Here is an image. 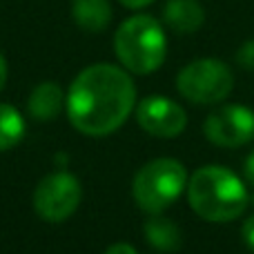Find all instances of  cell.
Segmentation results:
<instances>
[{"instance_id": "3", "label": "cell", "mask_w": 254, "mask_h": 254, "mask_svg": "<svg viewBox=\"0 0 254 254\" xmlns=\"http://www.w3.org/2000/svg\"><path fill=\"white\" fill-rule=\"evenodd\" d=\"M114 52L121 65L131 74H152L167 56L165 29L156 18L136 13L116 29Z\"/></svg>"}, {"instance_id": "18", "label": "cell", "mask_w": 254, "mask_h": 254, "mask_svg": "<svg viewBox=\"0 0 254 254\" xmlns=\"http://www.w3.org/2000/svg\"><path fill=\"white\" fill-rule=\"evenodd\" d=\"M119 2L127 9H143V7H147V4H152L154 0H119Z\"/></svg>"}, {"instance_id": "11", "label": "cell", "mask_w": 254, "mask_h": 254, "mask_svg": "<svg viewBox=\"0 0 254 254\" xmlns=\"http://www.w3.org/2000/svg\"><path fill=\"white\" fill-rule=\"evenodd\" d=\"M71 16L80 29L98 34L112 22V4L110 0H74Z\"/></svg>"}, {"instance_id": "16", "label": "cell", "mask_w": 254, "mask_h": 254, "mask_svg": "<svg viewBox=\"0 0 254 254\" xmlns=\"http://www.w3.org/2000/svg\"><path fill=\"white\" fill-rule=\"evenodd\" d=\"M243 179H246V183L254 188V149L250 154H248V158L243 161Z\"/></svg>"}, {"instance_id": "19", "label": "cell", "mask_w": 254, "mask_h": 254, "mask_svg": "<svg viewBox=\"0 0 254 254\" xmlns=\"http://www.w3.org/2000/svg\"><path fill=\"white\" fill-rule=\"evenodd\" d=\"M4 80H7V61H4V56L0 54V89L4 87Z\"/></svg>"}, {"instance_id": "17", "label": "cell", "mask_w": 254, "mask_h": 254, "mask_svg": "<svg viewBox=\"0 0 254 254\" xmlns=\"http://www.w3.org/2000/svg\"><path fill=\"white\" fill-rule=\"evenodd\" d=\"M105 254H138L134 250V246H129V243H114V246H110L105 250Z\"/></svg>"}, {"instance_id": "15", "label": "cell", "mask_w": 254, "mask_h": 254, "mask_svg": "<svg viewBox=\"0 0 254 254\" xmlns=\"http://www.w3.org/2000/svg\"><path fill=\"white\" fill-rule=\"evenodd\" d=\"M241 237H243V241H246V246L254 252V216H250V219H248L246 223H243V228H241Z\"/></svg>"}, {"instance_id": "14", "label": "cell", "mask_w": 254, "mask_h": 254, "mask_svg": "<svg viewBox=\"0 0 254 254\" xmlns=\"http://www.w3.org/2000/svg\"><path fill=\"white\" fill-rule=\"evenodd\" d=\"M234 58H237L239 67H243V69H248V71H254V38L246 40V43L237 49V56Z\"/></svg>"}, {"instance_id": "9", "label": "cell", "mask_w": 254, "mask_h": 254, "mask_svg": "<svg viewBox=\"0 0 254 254\" xmlns=\"http://www.w3.org/2000/svg\"><path fill=\"white\" fill-rule=\"evenodd\" d=\"M163 22L176 34H194L205 22V9L198 0H167L163 4Z\"/></svg>"}, {"instance_id": "6", "label": "cell", "mask_w": 254, "mask_h": 254, "mask_svg": "<svg viewBox=\"0 0 254 254\" xmlns=\"http://www.w3.org/2000/svg\"><path fill=\"white\" fill-rule=\"evenodd\" d=\"M83 188L69 172L47 174L34 190V210L49 223H63L80 205Z\"/></svg>"}, {"instance_id": "2", "label": "cell", "mask_w": 254, "mask_h": 254, "mask_svg": "<svg viewBox=\"0 0 254 254\" xmlns=\"http://www.w3.org/2000/svg\"><path fill=\"white\" fill-rule=\"evenodd\" d=\"M188 203L210 223H230L246 212L250 203L246 181L230 167L203 165L188 179Z\"/></svg>"}, {"instance_id": "5", "label": "cell", "mask_w": 254, "mask_h": 254, "mask_svg": "<svg viewBox=\"0 0 254 254\" xmlns=\"http://www.w3.org/2000/svg\"><path fill=\"white\" fill-rule=\"evenodd\" d=\"M176 89L194 105H216L232 94L234 74L219 58H196L179 71Z\"/></svg>"}, {"instance_id": "7", "label": "cell", "mask_w": 254, "mask_h": 254, "mask_svg": "<svg viewBox=\"0 0 254 254\" xmlns=\"http://www.w3.org/2000/svg\"><path fill=\"white\" fill-rule=\"evenodd\" d=\"M203 134L216 147L234 149L254 140V110L246 105H221L210 112L203 123Z\"/></svg>"}, {"instance_id": "8", "label": "cell", "mask_w": 254, "mask_h": 254, "mask_svg": "<svg viewBox=\"0 0 254 254\" xmlns=\"http://www.w3.org/2000/svg\"><path fill=\"white\" fill-rule=\"evenodd\" d=\"M136 121L147 134L158 138H176L188 127L185 110L167 96H147L136 107Z\"/></svg>"}, {"instance_id": "10", "label": "cell", "mask_w": 254, "mask_h": 254, "mask_svg": "<svg viewBox=\"0 0 254 254\" xmlns=\"http://www.w3.org/2000/svg\"><path fill=\"white\" fill-rule=\"evenodd\" d=\"M65 101H67V96L63 94V89L56 83L47 80V83H40L31 92L27 110H29V114L36 121H54L63 112Z\"/></svg>"}, {"instance_id": "4", "label": "cell", "mask_w": 254, "mask_h": 254, "mask_svg": "<svg viewBox=\"0 0 254 254\" xmlns=\"http://www.w3.org/2000/svg\"><path fill=\"white\" fill-rule=\"evenodd\" d=\"M188 188V170L176 158H154L134 176L131 196L147 214H161Z\"/></svg>"}, {"instance_id": "1", "label": "cell", "mask_w": 254, "mask_h": 254, "mask_svg": "<svg viewBox=\"0 0 254 254\" xmlns=\"http://www.w3.org/2000/svg\"><path fill=\"white\" fill-rule=\"evenodd\" d=\"M65 105L71 125L80 134L107 136L119 129L134 110V80L123 67L98 63L74 78Z\"/></svg>"}, {"instance_id": "20", "label": "cell", "mask_w": 254, "mask_h": 254, "mask_svg": "<svg viewBox=\"0 0 254 254\" xmlns=\"http://www.w3.org/2000/svg\"><path fill=\"white\" fill-rule=\"evenodd\" d=\"M250 203H252V205H254V192L250 194Z\"/></svg>"}, {"instance_id": "12", "label": "cell", "mask_w": 254, "mask_h": 254, "mask_svg": "<svg viewBox=\"0 0 254 254\" xmlns=\"http://www.w3.org/2000/svg\"><path fill=\"white\" fill-rule=\"evenodd\" d=\"M145 239L152 248H156L158 252H176L183 243V237H181L179 225L172 219L161 214H152L147 221H145Z\"/></svg>"}, {"instance_id": "13", "label": "cell", "mask_w": 254, "mask_h": 254, "mask_svg": "<svg viewBox=\"0 0 254 254\" xmlns=\"http://www.w3.org/2000/svg\"><path fill=\"white\" fill-rule=\"evenodd\" d=\"M25 129L27 125L20 112L11 105L0 103V152L16 147L25 136Z\"/></svg>"}]
</instances>
